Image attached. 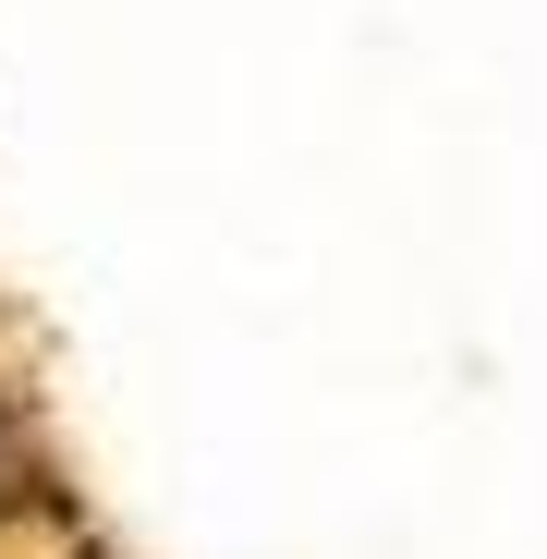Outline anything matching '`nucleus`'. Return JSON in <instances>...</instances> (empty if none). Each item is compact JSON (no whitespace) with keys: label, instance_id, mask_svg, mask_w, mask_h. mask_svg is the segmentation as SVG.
<instances>
[{"label":"nucleus","instance_id":"f257e3e1","mask_svg":"<svg viewBox=\"0 0 547 559\" xmlns=\"http://www.w3.org/2000/svg\"><path fill=\"white\" fill-rule=\"evenodd\" d=\"M13 475H25V438H13V414H0V499H13Z\"/></svg>","mask_w":547,"mask_h":559}]
</instances>
